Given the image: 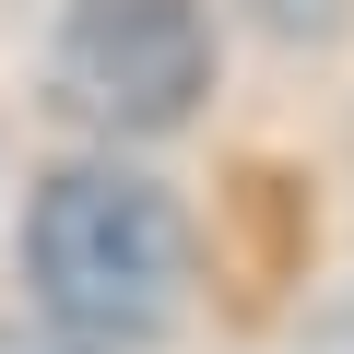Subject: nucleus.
<instances>
[{
    "instance_id": "obj_1",
    "label": "nucleus",
    "mask_w": 354,
    "mask_h": 354,
    "mask_svg": "<svg viewBox=\"0 0 354 354\" xmlns=\"http://www.w3.org/2000/svg\"><path fill=\"white\" fill-rule=\"evenodd\" d=\"M36 295L83 330V342H142L177 319V283H189V225L153 177L118 165H71L36 189Z\"/></svg>"
},
{
    "instance_id": "obj_2",
    "label": "nucleus",
    "mask_w": 354,
    "mask_h": 354,
    "mask_svg": "<svg viewBox=\"0 0 354 354\" xmlns=\"http://www.w3.org/2000/svg\"><path fill=\"white\" fill-rule=\"evenodd\" d=\"M48 83L95 130H177L213 83V24L201 0H71Z\"/></svg>"
},
{
    "instance_id": "obj_3",
    "label": "nucleus",
    "mask_w": 354,
    "mask_h": 354,
    "mask_svg": "<svg viewBox=\"0 0 354 354\" xmlns=\"http://www.w3.org/2000/svg\"><path fill=\"white\" fill-rule=\"evenodd\" d=\"M0 354H12V342H0ZM24 354H48V342H24Z\"/></svg>"
}]
</instances>
